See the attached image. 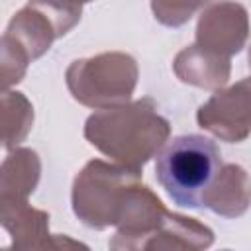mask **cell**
Masks as SVG:
<instances>
[{
  "label": "cell",
  "instance_id": "cell-5",
  "mask_svg": "<svg viewBox=\"0 0 251 251\" xmlns=\"http://www.w3.org/2000/svg\"><path fill=\"white\" fill-rule=\"evenodd\" d=\"M88 65L100 75V80L69 82V88L78 102L98 108L106 104L126 102L131 96V90L135 86L137 67L129 55L106 53L88 59Z\"/></svg>",
  "mask_w": 251,
  "mask_h": 251
},
{
  "label": "cell",
  "instance_id": "cell-7",
  "mask_svg": "<svg viewBox=\"0 0 251 251\" xmlns=\"http://www.w3.org/2000/svg\"><path fill=\"white\" fill-rule=\"evenodd\" d=\"M241 25H247V14L243 6L233 2L214 4L206 14H202L198 22V47L220 57L241 51L247 31H226Z\"/></svg>",
  "mask_w": 251,
  "mask_h": 251
},
{
  "label": "cell",
  "instance_id": "cell-2",
  "mask_svg": "<svg viewBox=\"0 0 251 251\" xmlns=\"http://www.w3.org/2000/svg\"><path fill=\"white\" fill-rule=\"evenodd\" d=\"M218 145L196 133L173 137L157 155L155 176L171 200L184 208H202V196L220 173Z\"/></svg>",
  "mask_w": 251,
  "mask_h": 251
},
{
  "label": "cell",
  "instance_id": "cell-6",
  "mask_svg": "<svg viewBox=\"0 0 251 251\" xmlns=\"http://www.w3.org/2000/svg\"><path fill=\"white\" fill-rule=\"evenodd\" d=\"M198 124L229 143L245 139L249 131V80L243 78L227 92H218L202 104Z\"/></svg>",
  "mask_w": 251,
  "mask_h": 251
},
{
  "label": "cell",
  "instance_id": "cell-3",
  "mask_svg": "<svg viewBox=\"0 0 251 251\" xmlns=\"http://www.w3.org/2000/svg\"><path fill=\"white\" fill-rule=\"evenodd\" d=\"M137 186L139 171L92 161L75 180V214L92 227L120 224Z\"/></svg>",
  "mask_w": 251,
  "mask_h": 251
},
{
  "label": "cell",
  "instance_id": "cell-11",
  "mask_svg": "<svg viewBox=\"0 0 251 251\" xmlns=\"http://www.w3.org/2000/svg\"><path fill=\"white\" fill-rule=\"evenodd\" d=\"M76 2H86V0H76Z\"/></svg>",
  "mask_w": 251,
  "mask_h": 251
},
{
  "label": "cell",
  "instance_id": "cell-10",
  "mask_svg": "<svg viewBox=\"0 0 251 251\" xmlns=\"http://www.w3.org/2000/svg\"><path fill=\"white\" fill-rule=\"evenodd\" d=\"M206 0H153L155 18L165 25H180L190 20L192 12Z\"/></svg>",
  "mask_w": 251,
  "mask_h": 251
},
{
  "label": "cell",
  "instance_id": "cell-8",
  "mask_svg": "<svg viewBox=\"0 0 251 251\" xmlns=\"http://www.w3.org/2000/svg\"><path fill=\"white\" fill-rule=\"evenodd\" d=\"M247 204V173L237 165H226L222 176L214 178L202 196V206L227 218L243 214Z\"/></svg>",
  "mask_w": 251,
  "mask_h": 251
},
{
  "label": "cell",
  "instance_id": "cell-4",
  "mask_svg": "<svg viewBox=\"0 0 251 251\" xmlns=\"http://www.w3.org/2000/svg\"><path fill=\"white\" fill-rule=\"evenodd\" d=\"M27 61L25 51L12 37L0 39V143L6 147L22 141L33 122V108L20 92H2L24 76Z\"/></svg>",
  "mask_w": 251,
  "mask_h": 251
},
{
  "label": "cell",
  "instance_id": "cell-1",
  "mask_svg": "<svg viewBox=\"0 0 251 251\" xmlns=\"http://www.w3.org/2000/svg\"><path fill=\"white\" fill-rule=\"evenodd\" d=\"M84 135L102 153L139 171L169 135V122L155 114L153 102L145 98L127 108L92 114Z\"/></svg>",
  "mask_w": 251,
  "mask_h": 251
},
{
  "label": "cell",
  "instance_id": "cell-9",
  "mask_svg": "<svg viewBox=\"0 0 251 251\" xmlns=\"http://www.w3.org/2000/svg\"><path fill=\"white\" fill-rule=\"evenodd\" d=\"M39 180V159L31 149H18L0 167V198H25Z\"/></svg>",
  "mask_w": 251,
  "mask_h": 251
}]
</instances>
